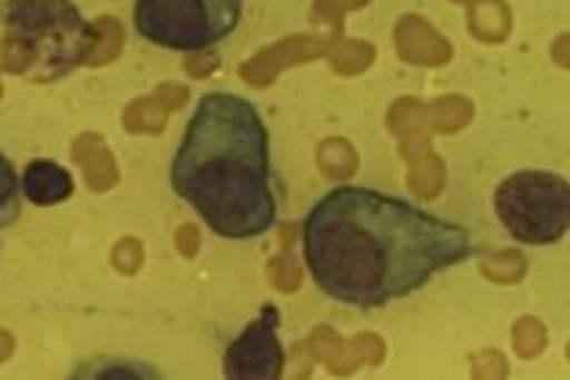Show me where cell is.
I'll return each mask as SVG.
<instances>
[{
    "label": "cell",
    "instance_id": "1",
    "mask_svg": "<svg viewBox=\"0 0 570 380\" xmlns=\"http://www.w3.org/2000/svg\"><path fill=\"white\" fill-rule=\"evenodd\" d=\"M473 253V234L460 223L362 185L332 188L302 223V255L313 283L356 310L411 296Z\"/></svg>",
    "mask_w": 570,
    "mask_h": 380
},
{
    "label": "cell",
    "instance_id": "2",
    "mask_svg": "<svg viewBox=\"0 0 570 380\" xmlns=\"http://www.w3.org/2000/svg\"><path fill=\"white\" fill-rule=\"evenodd\" d=\"M272 145L262 111L237 92L198 98L185 126L169 185L223 240H256L277 223Z\"/></svg>",
    "mask_w": 570,
    "mask_h": 380
},
{
    "label": "cell",
    "instance_id": "3",
    "mask_svg": "<svg viewBox=\"0 0 570 380\" xmlns=\"http://www.w3.org/2000/svg\"><path fill=\"white\" fill-rule=\"evenodd\" d=\"M0 60L11 74L55 82L77 71L98 43L96 22L73 0H6Z\"/></svg>",
    "mask_w": 570,
    "mask_h": 380
},
{
    "label": "cell",
    "instance_id": "4",
    "mask_svg": "<svg viewBox=\"0 0 570 380\" xmlns=\"http://www.w3.org/2000/svg\"><path fill=\"white\" fill-rule=\"evenodd\" d=\"M245 0H136L134 28L169 52H207L239 28Z\"/></svg>",
    "mask_w": 570,
    "mask_h": 380
},
{
    "label": "cell",
    "instance_id": "5",
    "mask_svg": "<svg viewBox=\"0 0 570 380\" xmlns=\"http://www.w3.org/2000/svg\"><path fill=\"white\" fill-rule=\"evenodd\" d=\"M494 215L519 245H557L570 226V185L554 172H513L494 191Z\"/></svg>",
    "mask_w": 570,
    "mask_h": 380
},
{
    "label": "cell",
    "instance_id": "6",
    "mask_svg": "<svg viewBox=\"0 0 570 380\" xmlns=\"http://www.w3.org/2000/svg\"><path fill=\"white\" fill-rule=\"evenodd\" d=\"M277 327H281V313L275 304H266L262 315L247 323L239 338L226 348L223 376L228 380H281L285 353Z\"/></svg>",
    "mask_w": 570,
    "mask_h": 380
},
{
    "label": "cell",
    "instance_id": "7",
    "mask_svg": "<svg viewBox=\"0 0 570 380\" xmlns=\"http://www.w3.org/2000/svg\"><path fill=\"white\" fill-rule=\"evenodd\" d=\"M22 196L36 207H55L73 196V177L66 166L36 158L22 172Z\"/></svg>",
    "mask_w": 570,
    "mask_h": 380
},
{
    "label": "cell",
    "instance_id": "8",
    "mask_svg": "<svg viewBox=\"0 0 570 380\" xmlns=\"http://www.w3.org/2000/svg\"><path fill=\"white\" fill-rule=\"evenodd\" d=\"M22 215V177L17 166L0 153V232L14 226Z\"/></svg>",
    "mask_w": 570,
    "mask_h": 380
}]
</instances>
